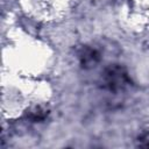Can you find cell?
I'll list each match as a JSON object with an SVG mask.
<instances>
[{
	"label": "cell",
	"instance_id": "1",
	"mask_svg": "<svg viewBox=\"0 0 149 149\" xmlns=\"http://www.w3.org/2000/svg\"><path fill=\"white\" fill-rule=\"evenodd\" d=\"M132 80L127 70L120 64H113L107 66L101 74V87L109 92H120L130 85Z\"/></svg>",
	"mask_w": 149,
	"mask_h": 149
},
{
	"label": "cell",
	"instance_id": "2",
	"mask_svg": "<svg viewBox=\"0 0 149 149\" xmlns=\"http://www.w3.org/2000/svg\"><path fill=\"white\" fill-rule=\"evenodd\" d=\"M78 58L80 62V65L84 69H91L94 68L99 61H100V54L97 49L91 47H83L78 54Z\"/></svg>",
	"mask_w": 149,
	"mask_h": 149
},
{
	"label": "cell",
	"instance_id": "3",
	"mask_svg": "<svg viewBox=\"0 0 149 149\" xmlns=\"http://www.w3.org/2000/svg\"><path fill=\"white\" fill-rule=\"evenodd\" d=\"M47 114H48V112L45 109H43L41 107H36L35 109H33L29 113V118L34 121H41L47 116Z\"/></svg>",
	"mask_w": 149,
	"mask_h": 149
}]
</instances>
